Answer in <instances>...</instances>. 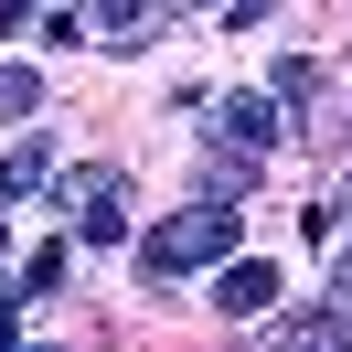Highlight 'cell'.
Wrapping results in <instances>:
<instances>
[{"label":"cell","mask_w":352,"mask_h":352,"mask_svg":"<svg viewBox=\"0 0 352 352\" xmlns=\"http://www.w3.org/2000/svg\"><path fill=\"white\" fill-rule=\"evenodd\" d=\"M65 267H75V245H43V256L22 267V288H32V299H43V288H65Z\"/></svg>","instance_id":"cell-10"},{"label":"cell","mask_w":352,"mask_h":352,"mask_svg":"<svg viewBox=\"0 0 352 352\" xmlns=\"http://www.w3.org/2000/svg\"><path fill=\"white\" fill-rule=\"evenodd\" d=\"M235 192H256V160H214V171H203V203H214V214H224Z\"/></svg>","instance_id":"cell-9"},{"label":"cell","mask_w":352,"mask_h":352,"mask_svg":"<svg viewBox=\"0 0 352 352\" xmlns=\"http://www.w3.org/2000/svg\"><path fill=\"white\" fill-rule=\"evenodd\" d=\"M214 139H224V160H267V150L288 139V129H278V96H245V86L214 96Z\"/></svg>","instance_id":"cell-3"},{"label":"cell","mask_w":352,"mask_h":352,"mask_svg":"<svg viewBox=\"0 0 352 352\" xmlns=\"http://www.w3.org/2000/svg\"><path fill=\"white\" fill-rule=\"evenodd\" d=\"M65 214H75L86 245H118L129 235V182H118L107 160H86V171H65Z\"/></svg>","instance_id":"cell-2"},{"label":"cell","mask_w":352,"mask_h":352,"mask_svg":"<svg viewBox=\"0 0 352 352\" xmlns=\"http://www.w3.org/2000/svg\"><path fill=\"white\" fill-rule=\"evenodd\" d=\"M267 299H278V267H267V256H235V267L214 278V309H224V320H256Z\"/></svg>","instance_id":"cell-4"},{"label":"cell","mask_w":352,"mask_h":352,"mask_svg":"<svg viewBox=\"0 0 352 352\" xmlns=\"http://www.w3.org/2000/svg\"><path fill=\"white\" fill-rule=\"evenodd\" d=\"M43 182H54V139H43V129H32V139H22V150L0 160V214H11V203H32V192H43Z\"/></svg>","instance_id":"cell-5"},{"label":"cell","mask_w":352,"mask_h":352,"mask_svg":"<svg viewBox=\"0 0 352 352\" xmlns=\"http://www.w3.org/2000/svg\"><path fill=\"white\" fill-rule=\"evenodd\" d=\"M235 214H214V203H192V214H171L160 235H139V278H192V267H235Z\"/></svg>","instance_id":"cell-1"},{"label":"cell","mask_w":352,"mask_h":352,"mask_svg":"<svg viewBox=\"0 0 352 352\" xmlns=\"http://www.w3.org/2000/svg\"><path fill=\"white\" fill-rule=\"evenodd\" d=\"M278 352H352V320L342 309H299V320H278Z\"/></svg>","instance_id":"cell-6"},{"label":"cell","mask_w":352,"mask_h":352,"mask_svg":"<svg viewBox=\"0 0 352 352\" xmlns=\"http://www.w3.org/2000/svg\"><path fill=\"white\" fill-rule=\"evenodd\" d=\"M32 107H43V75H32V65H0V118H32Z\"/></svg>","instance_id":"cell-8"},{"label":"cell","mask_w":352,"mask_h":352,"mask_svg":"<svg viewBox=\"0 0 352 352\" xmlns=\"http://www.w3.org/2000/svg\"><path fill=\"white\" fill-rule=\"evenodd\" d=\"M331 278H342V309H352V256H331Z\"/></svg>","instance_id":"cell-11"},{"label":"cell","mask_w":352,"mask_h":352,"mask_svg":"<svg viewBox=\"0 0 352 352\" xmlns=\"http://www.w3.org/2000/svg\"><path fill=\"white\" fill-rule=\"evenodd\" d=\"M267 96H278V107H309V96H320V65H309V54H278V75H267Z\"/></svg>","instance_id":"cell-7"}]
</instances>
